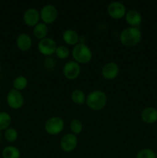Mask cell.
Instances as JSON below:
<instances>
[{
  "label": "cell",
  "mask_w": 157,
  "mask_h": 158,
  "mask_svg": "<svg viewBox=\"0 0 157 158\" xmlns=\"http://www.w3.org/2000/svg\"><path fill=\"white\" fill-rule=\"evenodd\" d=\"M49 32V27L47 24L44 23H38L33 27V35L38 40H41L47 37Z\"/></svg>",
  "instance_id": "17"
},
{
  "label": "cell",
  "mask_w": 157,
  "mask_h": 158,
  "mask_svg": "<svg viewBox=\"0 0 157 158\" xmlns=\"http://www.w3.org/2000/svg\"><path fill=\"white\" fill-rule=\"evenodd\" d=\"M32 45V40L27 33H21L16 38V46L20 50L28 51Z\"/></svg>",
  "instance_id": "15"
},
{
  "label": "cell",
  "mask_w": 157,
  "mask_h": 158,
  "mask_svg": "<svg viewBox=\"0 0 157 158\" xmlns=\"http://www.w3.org/2000/svg\"><path fill=\"white\" fill-rule=\"evenodd\" d=\"M63 74L68 80H75L81 73V67L79 63L74 60H69L66 62L63 66Z\"/></svg>",
  "instance_id": "7"
},
{
  "label": "cell",
  "mask_w": 157,
  "mask_h": 158,
  "mask_svg": "<svg viewBox=\"0 0 157 158\" xmlns=\"http://www.w3.org/2000/svg\"><path fill=\"white\" fill-rule=\"evenodd\" d=\"M70 130L72 131V134H75V135H78L81 134V132L83 130V122L78 119H73L72 121L70 122Z\"/></svg>",
  "instance_id": "23"
},
{
  "label": "cell",
  "mask_w": 157,
  "mask_h": 158,
  "mask_svg": "<svg viewBox=\"0 0 157 158\" xmlns=\"http://www.w3.org/2000/svg\"><path fill=\"white\" fill-rule=\"evenodd\" d=\"M141 119L147 124H152L157 121V109L152 106H148L143 109L141 113Z\"/></svg>",
  "instance_id": "14"
},
{
  "label": "cell",
  "mask_w": 157,
  "mask_h": 158,
  "mask_svg": "<svg viewBox=\"0 0 157 158\" xmlns=\"http://www.w3.org/2000/svg\"><path fill=\"white\" fill-rule=\"evenodd\" d=\"M125 19L129 26L139 27L143 22V17L139 11L135 9H130L126 12L125 15Z\"/></svg>",
  "instance_id": "13"
},
{
  "label": "cell",
  "mask_w": 157,
  "mask_h": 158,
  "mask_svg": "<svg viewBox=\"0 0 157 158\" xmlns=\"http://www.w3.org/2000/svg\"><path fill=\"white\" fill-rule=\"evenodd\" d=\"M28 83H29V81L26 77L18 76L14 79L13 82H12V86H13V89L18 91H21L27 87Z\"/></svg>",
  "instance_id": "20"
},
{
  "label": "cell",
  "mask_w": 157,
  "mask_h": 158,
  "mask_svg": "<svg viewBox=\"0 0 157 158\" xmlns=\"http://www.w3.org/2000/svg\"><path fill=\"white\" fill-rule=\"evenodd\" d=\"M27 158H32V157H27Z\"/></svg>",
  "instance_id": "32"
},
{
  "label": "cell",
  "mask_w": 157,
  "mask_h": 158,
  "mask_svg": "<svg viewBox=\"0 0 157 158\" xmlns=\"http://www.w3.org/2000/svg\"><path fill=\"white\" fill-rule=\"evenodd\" d=\"M65 123L59 117H52L46 120L45 123V131L50 135H57L64 129Z\"/></svg>",
  "instance_id": "4"
},
{
  "label": "cell",
  "mask_w": 157,
  "mask_h": 158,
  "mask_svg": "<svg viewBox=\"0 0 157 158\" xmlns=\"http://www.w3.org/2000/svg\"><path fill=\"white\" fill-rule=\"evenodd\" d=\"M0 92H1V86H0Z\"/></svg>",
  "instance_id": "30"
},
{
  "label": "cell",
  "mask_w": 157,
  "mask_h": 158,
  "mask_svg": "<svg viewBox=\"0 0 157 158\" xmlns=\"http://www.w3.org/2000/svg\"><path fill=\"white\" fill-rule=\"evenodd\" d=\"M40 19L42 23L46 24H50L55 22L58 17V9L54 5L46 4L42 6L39 12Z\"/></svg>",
  "instance_id": "5"
},
{
  "label": "cell",
  "mask_w": 157,
  "mask_h": 158,
  "mask_svg": "<svg viewBox=\"0 0 157 158\" xmlns=\"http://www.w3.org/2000/svg\"><path fill=\"white\" fill-rule=\"evenodd\" d=\"M155 155H156V158H157V151H156V153H155Z\"/></svg>",
  "instance_id": "29"
},
{
  "label": "cell",
  "mask_w": 157,
  "mask_h": 158,
  "mask_svg": "<svg viewBox=\"0 0 157 158\" xmlns=\"http://www.w3.org/2000/svg\"><path fill=\"white\" fill-rule=\"evenodd\" d=\"M1 69H2V65L1 63H0V71H1Z\"/></svg>",
  "instance_id": "28"
},
{
  "label": "cell",
  "mask_w": 157,
  "mask_h": 158,
  "mask_svg": "<svg viewBox=\"0 0 157 158\" xmlns=\"http://www.w3.org/2000/svg\"><path fill=\"white\" fill-rule=\"evenodd\" d=\"M86 105L93 110H100L106 106L107 103V95L100 89L92 91L86 97Z\"/></svg>",
  "instance_id": "2"
},
{
  "label": "cell",
  "mask_w": 157,
  "mask_h": 158,
  "mask_svg": "<svg viewBox=\"0 0 157 158\" xmlns=\"http://www.w3.org/2000/svg\"><path fill=\"white\" fill-rule=\"evenodd\" d=\"M57 46L55 40L49 37H46L39 40L38 43V49L40 53L46 56H50L55 53Z\"/></svg>",
  "instance_id": "8"
},
{
  "label": "cell",
  "mask_w": 157,
  "mask_h": 158,
  "mask_svg": "<svg viewBox=\"0 0 157 158\" xmlns=\"http://www.w3.org/2000/svg\"><path fill=\"white\" fill-rule=\"evenodd\" d=\"M135 158H156L155 152L150 148H143L136 154Z\"/></svg>",
  "instance_id": "25"
},
{
  "label": "cell",
  "mask_w": 157,
  "mask_h": 158,
  "mask_svg": "<svg viewBox=\"0 0 157 158\" xmlns=\"http://www.w3.org/2000/svg\"><path fill=\"white\" fill-rule=\"evenodd\" d=\"M78 145V137L76 135L69 133L65 134L60 140V148L65 152H72Z\"/></svg>",
  "instance_id": "10"
},
{
  "label": "cell",
  "mask_w": 157,
  "mask_h": 158,
  "mask_svg": "<svg viewBox=\"0 0 157 158\" xmlns=\"http://www.w3.org/2000/svg\"><path fill=\"white\" fill-rule=\"evenodd\" d=\"M86 97L85 92L80 89H75L71 94V100L78 105H83L86 103Z\"/></svg>",
  "instance_id": "19"
},
{
  "label": "cell",
  "mask_w": 157,
  "mask_h": 158,
  "mask_svg": "<svg viewBox=\"0 0 157 158\" xmlns=\"http://www.w3.org/2000/svg\"><path fill=\"white\" fill-rule=\"evenodd\" d=\"M74 61L78 63H88L92 57V52L90 48L84 43H78L74 46L72 51Z\"/></svg>",
  "instance_id": "3"
},
{
  "label": "cell",
  "mask_w": 157,
  "mask_h": 158,
  "mask_svg": "<svg viewBox=\"0 0 157 158\" xmlns=\"http://www.w3.org/2000/svg\"><path fill=\"white\" fill-rule=\"evenodd\" d=\"M12 117L10 114L4 111H0V131H6L10 127Z\"/></svg>",
  "instance_id": "21"
},
{
  "label": "cell",
  "mask_w": 157,
  "mask_h": 158,
  "mask_svg": "<svg viewBox=\"0 0 157 158\" xmlns=\"http://www.w3.org/2000/svg\"><path fill=\"white\" fill-rule=\"evenodd\" d=\"M2 139V131H0V142H1Z\"/></svg>",
  "instance_id": "27"
},
{
  "label": "cell",
  "mask_w": 157,
  "mask_h": 158,
  "mask_svg": "<svg viewBox=\"0 0 157 158\" xmlns=\"http://www.w3.org/2000/svg\"><path fill=\"white\" fill-rule=\"evenodd\" d=\"M0 110H1V105H0Z\"/></svg>",
  "instance_id": "31"
},
{
  "label": "cell",
  "mask_w": 157,
  "mask_h": 158,
  "mask_svg": "<svg viewBox=\"0 0 157 158\" xmlns=\"http://www.w3.org/2000/svg\"><path fill=\"white\" fill-rule=\"evenodd\" d=\"M6 102L9 107L12 109H20L24 103V97L20 91L12 88L8 93L7 97H6Z\"/></svg>",
  "instance_id": "6"
},
{
  "label": "cell",
  "mask_w": 157,
  "mask_h": 158,
  "mask_svg": "<svg viewBox=\"0 0 157 158\" xmlns=\"http://www.w3.org/2000/svg\"><path fill=\"white\" fill-rule=\"evenodd\" d=\"M2 158H20L21 157V153L18 148L16 147L7 146L2 150Z\"/></svg>",
  "instance_id": "18"
},
{
  "label": "cell",
  "mask_w": 157,
  "mask_h": 158,
  "mask_svg": "<svg viewBox=\"0 0 157 158\" xmlns=\"http://www.w3.org/2000/svg\"><path fill=\"white\" fill-rule=\"evenodd\" d=\"M18 131L14 127H9L5 131L4 133V137L5 139L7 140L9 143H14L15 140L18 139Z\"/></svg>",
  "instance_id": "22"
},
{
  "label": "cell",
  "mask_w": 157,
  "mask_h": 158,
  "mask_svg": "<svg viewBox=\"0 0 157 158\" xmlns=\"http://www.w3.org/2000/svg\"><path fill=\"white\" fill-rule=\"evenodd\" d=\"M43 64H44L45 68L47 69L52 70V69H55V66H56V60L52 56H46V59L43 61Z\"/></svg>",
  "instance_id": "26"
},
{
  "label": "cell",
  "mask_w": 157,
  "mask_h": 158,
  "mask_svg": "<svg viewBox=\"0 0 157 158\" xmlns=\"http://www.w3.org/2000/svg\"><path fill=\"white\" fill-rule=\"evenodd\" d=\"M142 40V32L139 27L129 26L121 32L119 40L126 46H134L138 44Z\"/></svg>",
  "instance_id": "1"
},
{
  "label": "cell",
  "mask_w": 157,
  "mask_h": 158,
  "mask_svg": "<svg viewBox=\"0 0 157 158\" xmlns=\"http://www.w3.org/2000/svg\"><path fill=\"white\" fill-rule=\"evenodd\" d=\"M119 67L115 62L107 63L102 69V75L106 80H114L119 75Z\"/></svg>",
  "instance_id": "11"
},
{
  "label": "cell",
  "mask_w": 157,
  "mask_h": 158,
  "mask_svg": "<svg viewBox=\"0 0 157 158\" xmlns=\"http://www.w3.org/2000/svg\"><path fill=\"white\" fill-rule=\"evenodd\" d=\"M40 13L35 8H29L23 14V21L27 26H34L39 23Z\"/></svg>",
  "instance_id": "12"
},
{
  "label": "cell",
  "mask_w": 157,
  "mask_h": 158,
  "mask_svg": "<svg viewBox=\"0 0 157 158\" xmlns=\"http://www.w3.org/2000/svg\"><path fill=\"white\" fill-rule=\"evenodd\" d=\"M55 54L58 58L61 59V60H65V59H67L69 56L70 51H69V49L66 46L60 45V46H57Z\"/></svg>",
  "instance_id": "24"
},
{
  "label": "cell",
  "mask_w": 157,
  "mask_h": 158,
  "mask_svg": "<svg viewBox=\"0 0 157 158\" xmlns=\"http://www.w3.org/2000/svg\"><path fill=\"white\" fill-rule=\"evenodd\" d=\"M62 39L65 43L71 46H75L78 43L79 40V35L77 33L76 31L72 29H68L63 32Z\"/></svg>",
  "instance_id": "16"
},
{
  "label": "cell",
  "mask_w": 157,
  "mask_h": 158,
  "mask_svg": "<svg viewBox=\"0 0 157 158\" xmlns=\"http://www.w3.org/2000/svg\"><path fill=\"white\" fill-rule=\"evenodd\" d=\"M126 12V7L123 3L119 1L112 2L107 7V12L112 18L119 19L125 17Z\"/></svg>",
  "instance_id": "9"
}]
</instances>
